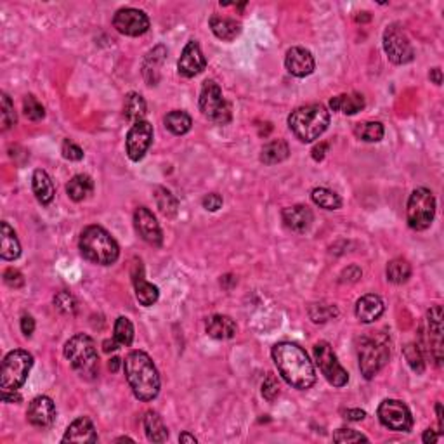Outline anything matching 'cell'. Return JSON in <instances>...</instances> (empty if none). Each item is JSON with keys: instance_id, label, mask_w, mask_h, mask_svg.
<instances>
[{"instance_id": "obj_1", "label": "cell", "mask_w": 444, "mask_h": 444, "mask_svg": "<svg viewBox=\"0 0 444 444\" xmlns=\"http://www.w3.org/2000/svg\"><path fill=\"white\" fill-rule=\"evenodd\" d=\"M273 361L279 375L299 390L310 389L316 383L315 365L306 350L292 342H279L273 347Z\"/></svg>"}, {"instance_id": "obj_2", "label": "cell", "mask_w": 444, "mask_h": 444, "mask_svg": "<svg viewBox=\"0 0 444 444\" xmlns=\"http://www.w3.org/2000/svg\"><path fill=\"white\" fill-rule=\"evenodd\" d=\"M127 382L139 401H153L160 392V377L155 363L142 350H132L123 361Z\"/></svg>"}, {"instance_id": "obj_3", "label": "cell", "mask_w": 444, "mask_h": 444, "mask_svg": "<svg viewBox=\"0 0 444 444\" xmlns=\"http://www.w3.org/2000/svg\"><path fill=\"white\" fill-rule=\"evenodd\" d=\"M78 246L82 255L98 266H112L120 255L118 243L101 226H87L80 235Z\"/></svg>"}, {"instance_id": "obj_4", "label": "cell", "mask_w": 444, "mask_h": 444, "mask_svg": "<svg viewBox=\"0 0 444 444\" xmlns=\"http://www.w3.org/2000/svg\"><path fill=\"white\" fill-rule=\"evenodd\" d=\"M330 125V112L323 105L300 106L288 116V127L302 142H313L325 134Z\"/></svg>"}, {"instance_id": "obj_5", "label": "cell", "mask_w": 444, "mask_h": 444, "mask_svg": "<svg viewBox=\"0 0 444 444\" xmlns=\"http://www.w3.org/2000/svg\"><path fill=\"white\" fill-rule=\"evenodd\" d=\"M65 358L82 379L92 380L99 373V356L94 340L89 335H73L65 343Z\"/></svg>"}, {"instance_id": "obj_6", "label": "cell", "mask_w": 444, "mask_h": 444, "mask_svg": "<svg viewBox=\"0 0 444 444\" xmlns=\"http://www.w3.org/2000/svg\"><path fill=\"white\" fill-rule=\"evenodd\" d=\"M420 350L432 359L436 366L443 365V307L434 306L427 313L420 328Z\"/></svg>"}, {"instance_id": "obj_7", "label": "cell", "mask_w": 444, "mask_h": 444, "mask_svg": "<svg viewBox=\"0 0 444 444\" xmlns=\"http://www.w3.org/2000/svg\"><path fill=\"white\" fill-rule=\"evenodd\" d=\"M33 366V356L26 350H11L2 363L0 372V387L2 390H18L28 379Z\"/></svg>"}, {"instance_id": "obj_8", "label": "cell", "mask_w": 444, "mask_h": 444, "mask_svg": "<svg viewBox=\"0 0 444 444\" xmlns=\"http://www.w3.org/2000/svg\"><path fill=\"white\" fill-rule=\"evenodd\" d=\"M198 105L200 112L210 122L217 123V125H226V123L231 122V106H229V103L222 96L219 83H215L213 80H207L203 83Z\"/></svg>"}, {"instance_id": "obj_9", "label": "cell", "mask_w": 444, "mask_h": 444, "mask_svg": "<svg viewBox=\"0 0 444 444\" xmlns=\"http://www.w3.org/2000/svg\"><path fill=\"white\" fill-rule=\"evenodd\" d=\"M436 215V198L432 191L425 188H416L410 195L408 207H406V219L408 226L415 231H425L432 224Z\"/></svg>"}, {"instance_id": "obj_10", "label": "cell", "mask_w": 444, "mask_h": 444, "mask_svg": "<svg viewBox=\"0 0 444 444\" xmlns=\"http://www.w3.org/2000/svg\"><path fill=\"white\" fill-rule=\"evenodd\" d=\"M359 370L366 380H372L389 361V346L382 337L377 339H363L358 347Z\"/></svg>"}, {"instance_id": "obj_11", "label": "cell", "mask_w": 444, "mask_h": 444, "mask_svg": "<svg viewBox=\"0 0 444 444\" xmlns=\"http://www.w3.org/2000/svg\"><path fill=\"white\" fill-rule=\"evenodd\" d=\"M383 51H385L389 61H392L394 65H406L415 58V51H413L408 35L403 30V26L397 25V23L389 25L383 32Z\"/></svg>"}, {"instance_id": "obj_12", "label": "cell", "mask_w": 444, "mask_h": 444, "mask_svg": "<svg viewBox=\"0 0 444 444\" xmlns=\"http://www.w3.org/2000/svg\"><path fill=\"white\" fill-rule=\"evenodd\" d=\"M380 423L394 432H408L413 427V416L408 406L397 399H385L379 406Z\"/></svg>"}, {"instance_id": "obj_13", "label": "cell", "mask_w": 444, "mask_h": 444, "mask_svg": "<svg viewBox=\"0 0 444 444\" xmlns=\"http://www.w3.org/2000/svg\"><path fill=\"white\" fill-rule=\"evenodd\" d=\"M315 358L318 363L319 370L325 375V379L332 383L333 387H343L349 382V373L340 366V363L337 361V356L333 352L332 346L325 340L318 342L315 346Z\"/></svg>"}, {"instance_id": "obj_14", "label": "cell", "mask_w": 444, "mask_h": 444, "mask_svg": "<svg viewBox=\"0 0 444 444\" xmlns=\"http://www.w3.org/2000/svg\"><path fill=\"white\" fill-rule=\"evenodd\" d=\"M113 26L122 35L141 36L149 30V18L139 9L123 8L113 16Z\"/></svg>"}, {"instance_id": "obj_15", "label": "cell", "mask_w": 444, "mask_h": 444, "mask_svg": "<svg viewBox=\"0 0 444 444\" xmlns=\"http://www.w3.org/2000/svg\"><path fill=\"white\" fill-rule=\"evenodd\" d=\"M153 141V125L146 120L142 122L134 123L130 127L129 134H127L125 148H127V156H129L132 162H139V160L145 158L146 151L149 149Z\"/></svg>"}, {"instance_id": "obj_16", "label": "cell", "mask_w": 444, "mask_h": 444, "mask_svg": "<svg viewBox=\"0 0 444 444\" xmlns=\"http://www.w3.org/2000/svg\"><path fill=\"white\" fill-rule=\"evenodd\" d=\"M134 226L138 235L145 240L146 243L153 246H160L163 242L162 228H160L158 220L153 215V212L146 207H139L134 212Z\"/></svg>"}, {"instance_id": "obj_17", "label": "cell", "mask_w": 444, "mask_h": 444, "mask_svg": "<svg viewBox=\"0 0 444 444\" xmlns=\"http://www.w3.org/2000/svg\"><path fill=\"white\" fill-rule=\"evenodd\" d=\"M205 68H207L205 56H203L198 42L191 40V42L186 43L184 51H182L181 54V59H179V63H177L179 75L186 76V78H193V76L200 75Z\"/></svg>"}, {"instance_id": "obj_18", "label": "cell", "mask_w": 444, "mask_h": 444, "mask_svg": "<svg viewBox=\"0 0 444 444\" xmlns=\"http://www.w3.org/2000/svg\"><path fill=\"white\" fill-rule=\"evenodd\" d=\"M26 416H28V422L32 423L33 427H39V429H47V427H51L56 420L54 401H52L51 397H47V396L35 397V399L30 403Z\"/></svg>"}, {"instance_id": "obj_19", "label": "cell", "mask_w": 444, "mask_h": 444, "mask_svg": "<svg viewBox=\"0 0 444 444\" xmlns=\"http://www.w3.org/2000/svg\"><path fill=\"white\" fill-rule=\"evenodd\" d=\"M285 66L290 75L297 78H306L310 73L315 72L316 63L313 54L304 47H292L288 49L285 56Z\"/></svg>"}, {"instance_id": "obj_20", "label": "cell", "mask_w": 444, "mask_h": 444, "mask_svg": "<svg viewBox=\"0 0 444 444\" xmlns=\"http://www.w3.org/2000/svg\"><path fill=\"white\" fill-rule=\"evenodd\" d=\"M132 283H134L136 299L139 300L141 306L149 307L158 300V286H155L145 278V268H142L141 262L134 264V269H132Z\"/></svg>"}, {"instance_id": "obj_21", "label": "cell", "mask_w": 444, "mask_h": 444, "mask_svg": "<svg viewBox=\"0 0 444 444\" xmlns=\"http://www.w3.org/2000/svg\"><path fill=\"white\" fill-rule=\"evenodd\" d=\"M282 217L286 228L295 233H306L313 224V219H315L310 209L306 205L288 207V209L283 210Z\"/></svg>"}, {"instance_id": "obj_22", "label": "cell", "mask_w": 444, "mask_h": 444, "mask_svg": "<svg viewBox=\"0 0 444 444\" xmlns=\"http://www.w3.org/2000/svg\"><path fill=\"white\" fill-rule=\"evenodd\" d=\"M383 309H385L383 300L375 293H368V295H363L356 302V318L361 323H366V325L375 323L383 315Z\"/></svg>"}, {"instance_id": "obj_23", "label": "cell", "mask_w": 444, "mask_h": 444, "mask_svg": "<svg viewBox=\"0 0 444 444\" xmlns=\"http://www.w3.org/2000/svg\"><path fill=\"white\" fill-rule=\"evenodd\" d=\"M61 441L63 443H96L98 434H96L94 423L87 416H80L66 429Z\"/></svg>"}, {"instance_id": "obj_24", "label": "cell", "mask_w": 444, "mask_h": 444, "mask_svg": "<svg viewBox=\"0 0 444 444\" xmlns=\"http://www.w3.org/2000/svg\"><path fill=\"white\" fill-rule=\"evenodd\" d=\"M207 335L215 340H228L236 335V323L229 316L215 315L207 319Z\"/></svg>"}, {"instance_id": "obj_25", "label": "cell", "mask_w": 444, "mask_h": 444, "mask_svg": "<svg viewBox=\"0 0 444 444\" xmlns=\"http://www.w3.org/2000/svg\"><path fill=\"white\" fill-rule=\"evenodd\" d=\"M32 188H33V193H35L36 200H39L42 205H49V203L54 200V195H56L54 182H52L51 176H49L45 170H35V172H33Z\"/></svg>"}, {"instance_id": "obj_26", "label": "cell", "mask_w": 444, "mask_h": 444, "mask_svg": "<svg viewBox=\"0 0 444 444\" xmlns=\"http://www.w3.org/2000/svg\"><path fill=\"white\" fill-rule=\"evenodd\" d=\"M19 255H21V245H19L14 229L8 222H2L0 226V257L4 260H16Z\"/></svg>"}, {"instance_id": "obj_27", "label": "cell", "mask_w": 444, "mask_h": 444, "mask_svg": "<svg viewBox=\"0 0 444 444\" xmlns=\"http://www.w3.org/2000/svg\"><path fill=\"white\" fill-rule=\"evenodd\" d=\"M167 51L165 47L158 45L153 51L148 52L145 59V65H142V75H145L148 85H156L160 80V66H162L163 59H165Z\"/></svg>"}, {"instance_id": "obj_28", "label": "cell", "mask_w": 444, "mask_h": 444, "mask_svg": "<svg viewBox=\"0 0 444 444\" xmlns=\"http://www.w3.org/2000/svg\"><path fill=\"white\" fill-rule=\"evenodd\" d=\"M210 28H212L213 35L220 40L231 42L242 32V25L236 19L231 18H220V16H212L210 18Z\"/></svg>"}, {"instance_id": "obj_29", "label": "cell", "mask_w": 444, "mask_h": 444, "mask_svg": "<svg viewBox=\"0 0 444 444\" xmlns=\"http://www.w3.org/2000/svg\"><path fill=\"white\" fill-rule=\"evenodd\" d=\"M330 108L343 115H356L365 108V98L361 94H340L330 99Z\"/></svg>"}, {"instance_id": "obj_30", "label": "cell", "mask_w": 444, "mask_h": 444, "mask_svg": "<svg viewBox=\"0 0 444 444\" xmlns=\"http://www.w3.org/2000/svg\"><path fill=\"white\" fill-rule=\"evenodd\" d=\"M288 155V145L283 139H275V141H269L268 145H264L262 151H260V162L266 163V165H276V163L285 162Z\"/></svg>"}, {"instance_id": "obj_31", "label": "cell", "mask_w": 444, "mask_h": 444, "mask_svg": "<svg viewBox=\"0 0 444 444\" xmlns=\"http://www.w3.org/2000/svg\"><path fill=\"white\" fill-rule=\"evenodd\" d=\"M142 423H145L146 436H148V439L151 441V443H165V441L169 439V429H167L162 416L156 412L146 413Z\"/></svg>"}, {"instance_id": "obj_32", "label": "cell", "mask_w": 444, "mask_h": 444, "mask_svg": "<svg viewBox=\"0 0 444 444\" xmlns=\"http://www.w3.org/2000/svg\"><path fill=\"white\" fill-rule=\"evenodd\" d=\"M92 191H94V182L85 173H78L66 184V193L73 202H83Z\"/></svg>"}, {"instance_id": "obj_33", "label": "cell", "mask_w": 444, "mask_h": 444, "mask_svg": "<svg viewBox=\"0 0 444 444\" xmlns=\"http://www.w3.org/2000/svg\"><path fill=\"white\" fill-rule=\"evenodd\" d=\"M123 115L129 122L138 123L142 122L146 116V101L138 92H130L125 98V106H123Z\"/></svg>"}, {"instance_id": "obj_34", "label": "cell", "mask_w": 444, "mask_h": 444, "mask_svg": "<svg viewBox=\"0 0 444 444\" xmlns=\"http://www.w3.org/2000/svg\"><path fill=\"white\" fill-rule=\"evenodd\" d=\"M387 279L394 285H403L410 279L412 276V266L406 259H401V257H397V259H392L389 264H387Z\"/></svg>"}, {"instance_id": "obj_35", "label": "cell", "mask_w": 444, "mask_h": 444, "mask_svg": "<svg viewBox=\"0 0 444 444\" xmlns=\"http://www.w3.org/2000/svg\"><path fill=\"white\" fill-rule=\"evenodd\" d=\"M165 127L172 132L173 136H184L186 132L191 130L193 120L191 116L186 112H181V109H176V112H170L169 115L165 116Z\"/></svg>"}, {"instance_id": "obj_36", "label": "cell", "mask_w": 444, "mask_h": 444, "mask_svg": "<svg viewBox=\"0 0 444 444\" xmlns=\"http://www.w3.org/2000/svg\"><path fill=\"white\" fill-rule=\"evenodd\" d=\"M310 198L319 209L325 210H339L342 207V198L335 191L326 188H316L310 193Z\"/></svg>"}, {"instance_id": "obj_37", "label": "cell", "mask_w": 444, "mask_h": 444, "mask_svg": "<svg viewBox=\"0 0 444 444\" xmlns=\"http://www.w3.org/2000/svg\"><path fill=\"white\" fill-rule=\"evenodd\" d=\"M356 138L365 142H379L383 138V125L380 122H363L354 127Z\"/></svg>"}, {"instance_id": "obj_38", "label": "cell", "mask_w": 444, "mask_h": 444, "mask_svg": "<svg viewBox=\"0 0 444 444\" xmlns=\"http://www.w3.org/2000/svg\"><path fill=\"white\" fill-rule=\"evenodd\" d=\"M155 200H156V205H158L160 212H162L163 215H167V217L176 215L179 203H177V198L169 191V189L156 188L155 189Z\"/></svg>"}, {"instance_id": "obj_39", "label": "cell", "mask_w": 444, "mask_h": 444, "mask_svg": "<svg viewBox=\"0 0 444 444\" xmlns=\"http://www.w3.org/2000/svg\"><path fill=\"white\" fill-rule=\"evenodd\" d=\"M113 333H115V340L120 343V346L129 347L134 340V326L130 323L129 318L125 316H120L115 321V328H113Z\"/></svg>"}, {"instance_id": "obj_40", "label": "cell", "mask_w": 444, "mask_h": 444, "mask_svg": "<svg viewBox=\"0 0 444 444\" xmlns=\"http://www.w3.org/2000/svg\"><path fill=\"white\" fill-rule=\"evenodd\" d=\"M403 354H405L406 361H408L410 368L413 370L415 373H423V370H425V356L422 354V350H420V347L416 346V343H408V346L405 347V350H403Z\"/></svg>"}, {"instance_id": "obj_41", "label": "cell", "mask_w": 444, "mask_h": 444, "mask_svg": "<svg viewBox=\"0 0 444 444\" xmlns=\"http://www.w3.org/2000/svg\"><path fill=\"white\" fill-rule=\"evenodd\" d=\"M0 120H2V130H9L12 125H16L18 116H16L14 105H12L11 98L6 92H2V99H0Z\"/></svg>"}, {"instance_id": "obj_42", "label": "cell", "mask_w": 444, "mask_h": 444, "mask_svg": "<svg viewBox=\"0 0 444 444\" xmlns=\"http://www.w3.org/2000/svg\"><path fill=\"white\" fill-rule=\"evenodd\" d=\"M309 316L315 323H326L328 319H333L339 316V310L335 306L330 304H313L309 307Z\"/></svg>"}, {"instance_id": "obj_43", "label": "cell", "mask_w": 444, "mask_h": 444, "mask_svg": "<svg viewBox=\"0 0 444 444\" xmlns=\"http://www.w3.org/2000/svg\"><path fill=\"white\" fill-rule=\"evenodd\" d=\"M23 109H25L26 118L32 120V122H39L45 116V109H43V106L40 105L35 96H26L25 101H23Z\"/></svg>"}, {"instance_id": "obj_44", "label": "cell", "mask_w": 444, "mask_h": 444, "mask_svg": "<svg viewBox=\"0 0 444 444\" xmlns=\"http://www.w3.org/2000/svg\"><path fill=\"white\" fill-rule=\"evenodd\" d=\"M54 306L61 310L63 315H75L76 310V300L75 297L70 295L68 292H59L54 297Z\"/></svg>"}, {"instance_id": "obj_45", "label": "cell", "mask_w": 444, "mask_h": 444, "mask_svg": "<svg viewBox=\"0 0 444 444\" xmlns=\"http://www.w3.org/2000/svg\"><path fill=\"white\" fill-rule=\"evenodd\" d=\"M335 443H368V437L352 429H339L333 432Z\"/></svg>"}, {"instance_id": "obj_46", "label": "cell", "mask_w": 444, "mask_h": 444, "mask_svg": "<svg viewBox=\"0 0 444 444\" xmlns=\"http://www.w3.org/2000/svg\"><path fill=\"white\" fill-rule=\"evenodd\" d=\"M278 394H279L278 380H276L275 375H271V373H269V375L266 377V380H264V383H262L264 399H266V401H269V403H273L276 399V397H278Z\"/></svg>"}, {"instance_id": "obj_47", "label": "cell", "mask_w": 444, "mask_h": 444, "mask_svg": "<svg viewBox=\"0 0 444 444\" xmlns=\"http://www.w3.org/2000/svg\"><path fill=\"white\" fill-rule=\"evenodd\" d=\"M61 153L66 160H70V162H80V160L83 158V149L72 141L63 142Z\"/></svg>"}, {"instance_id": "obj_48", "label": "cell", "mask_w": 444, "mask_h": 444, "mask_svg": "<svg viewBox=\"0 0 444 444\" xmlns=\"http://www.w3.org/2000/svg\"><path fill=\"white\" fill-rule=\"evenodd\" d=\"M4 282H6V285L11 286V288H21V286L25 285V278H23L21 273L14 268L6 269Z\"/></svg>"}, {"instance_id": "obj_49", "label": "cell", "mask_w": 444, "mask_h": 444, "mask_svg": "<svg viewBox=\"0 0 444 444\" xmlns=\"http://www.w3.org/2000/svg\"><path fill=\"white\" fill-rule=\"evenodd\" d=\"M202 203L209 212H217V210L222 207V196L217 195V193H210V195H207L205 198H203Z\"/></svg>"}, {"instance_id": "obj_50", "label": "cell", "mask_w": 444, "mask_h": 444, "mask_svg": "<svg viewBox=\"0 0 444 444\" xmlns=\"http://www.w3.org/2000/svg\"><path fill=\"white\" fill-rule=\"evenodd\" d=\"M21 332L26 337H32V333L35 332V319L30 315H25L21 318Z\"/></svg>"}, {"instance_id": "obj_51", "label": "cell", "mask_w": 444, "mask_h": 444, "mask_svg": "<svg viewBox=\"0 0 444 444\" xmlns=\"http://www.w3.org/2000/svg\"><path fill=\"white\" fill-rule=\"evenodd\" d=\"M326 151H328V145H326V142H319V145L315 146V149H313V158H315L316 162H321V160L325 158Z\"/></svg>"}, {"instance_id": "obj_52", "label": "cell", "mask_w": 444, "mask_h": 444, "mask_svg": "<svg viewBox=\"0 0 444 444\" xmlns=\"http://www.w3.org/2000/svg\"><path fill=\"white\" fill-rule=\"evenodd\" d=\"M2 401L4 403H21V396L18 390H2Z\"/></svg>"}, {"instance_id": "obj_53", "label": "cell", "mask_w": 444, "mask_h": 444, "mask_svg": "<svg viewBox=\"0 0 444 444\" xmlns=\"http://www.w3.org/2000/svg\"><path fill=\"white\" fill-rule=\"evenodd\" d=\"M343 415H346L347 420H352V422H359V420L365 419L366 413L363 412V410H347V412H343Z\"/></svg>"}, {"instance_id": "obj_54", "label": "cell", "mask_w": 444, "mask_h": 444, "mask_svg": "<svg viewBox=\"0 0 444 444\" xmlns=\"http://www.w3.org/2000/svg\"><path fill=\"white\" fill-rule=\"evenodd\" d=\"M439 439H441V436H439V434H436V430H432V429H427L425 432H423V437H422V441L425 444L437 443Z\"/></svg>"}, {"instance_id": "obj_55", "label": "cell", "mask_w": 444, "mask_h": 444, "mask_svg": "<svg viewBox=\"0 0 444 444\" xmlns=\"http://www.w3.org/2000/svg\"><path fill=\"white\" fill-rule=\"evenodd\" d=\"M118 346H120V343L116 342L115 339H113V340H105V342H103V350L109 354V352H113V350L118 349Z\"/></svg>"}, {"instance_id": "obj_56", "label": "cell", "mask_w": 444, "mask_h": 444, "mask_svg": "<svg viewBox=\"0 0 444 444\" xmlns=\"http://www.w3.org/2000/svg\"><path fill=\"white\" fill-rule=\"evenodd\" d=\"M430 80H432L436 85H441V83H443V73H441V68L430 70Z\"/></svg>"}, {"instance_id": "obj_57", "label": "cell", "mask_w": 444, "mask_h": 444, "mask_svg": "<svg viewBox=\"0 0 444 444\" xmlns=\"http://www.w3.org/2000/svg\"><path fill=\"white\" fill-rule=\"evenodd\" d=\"M436 412H437V422H439V429H441V432H443L444 420H443V405H441V403H437L436 405Z\"/></svg>"}, {"instance_id": "obj_58", "label": "cell", "mask_w": 444, "mask_h": 444, "mask_svg": "<svg viewBox=\"0 0 444 444\" xmlns=\"http://www.w3.org/2000/svg\"><path fill=\"white\" fill-rule=\"evenodd\" d=\"M179 441H181V443H193V444H195L196 437L191 436V434H188V432H182L181 436H179Z\"/></svg>"}, {"instance_id": "obj_59", "label": "cell", "mask_w": 444, "mask_h": 444, "mask_svg": "<svg viewBox=\"0 0 444 444\" xmlns=\"http://www.w3.org/2000/svg\"><path fill=\"white\" fill-rule=\"evenodd\" d=\"M120 359L118 358H113L112 361H109V370H113V372H116V370H118V366H120Z\"/></svg>"}]
</instances>
